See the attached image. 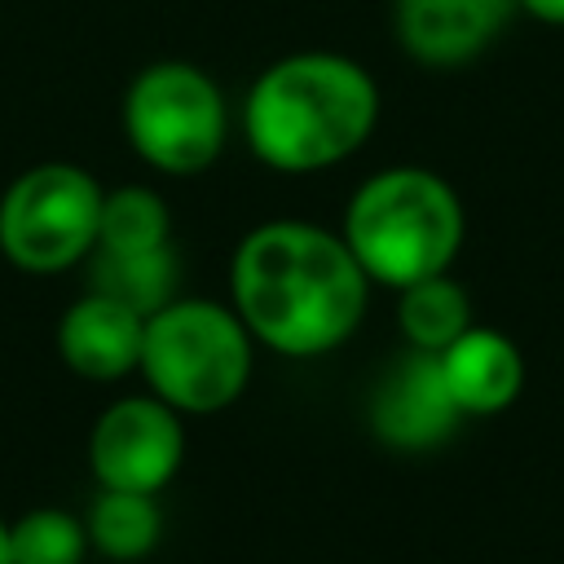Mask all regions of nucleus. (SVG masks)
<instances>
[{"label":"nucleus","mask_w":564,"mask_h":564,"mask_svg":"<svg viewBox=\"0 0 564 564\" xmlns=\"http://www.w3.org/2000/svg\"><path fill=\"white\" fill-rule=\"evenodd\" d=\"M370 278L339 229L313 220H264L229 256V308L256 348L291 361L326 357L348 344L366 317Z\"/></svg>","instance_id":"1"},{"label":"nucleus","mask_w":564,"mask_h":564,"mask_svg":"<svg viewBox=\"0 0 564 564\" xmlns=\"http://www.w3.org/2000/svg\"><path fill=\"white\" fill-rule=\"evenodd\" d=\"M379 123L375 75L335 48L273 57L242 97L247 150L282 176H308L352 159Z\"/></svg>","instance_id":"2"},{"label":"nucleus","mask_w":564,"mask_h":564,"mask_svg":"<svg viewBox=\"0 0 564 564\" xmlns=\"http://www.w3.org/2000/svg\"><path fill=\"white\" fill-rule=\"evenodd\" d=\"M339 238L370 286L401 291L410 282L449 273L467 238V212L441 172L397 163L370 172L348 194Z\"/></svg>","instance_id":"3"},{"label":"nucleus","mask_w":564,"mask_h":564,"mask_svg":"<svg viewBox=\"0 0 564 564\" xmlns=\"http://www.w3.org/2000/svg\"><path fill=\"white\" fill-rule=\"evenodd\" d=\"M256 366V339L229 300L176 295L145 317L141 379L176 414H216L234 405Z\"/></svg>","instance_id":"4"},{"label":"nucleus","mask_w":564,"mask_h":564,"mask_svg":"<svg viewBox=\"0 0 564 564\" xmlns=\"http://www.w3.org/2000/svg\"><path fill=\"white\" fill-rule=\"evenodd\" d=\"M128 150L163 176H198L229 145V101L212 70L163 57L128 79L119 106Z\"/></svg>","instance_id":"5"},{"label":"nucleus","mask_w":564,"mask_h":564,"mask_svg":"<svg viewBox=\"0 0 564 564\" xmlns=\"http://www.w3.org/2000/svg\"><path fill=\"white\" fill-rule=\"evenodd\" d=\"M101 181L66 159L22 167L0 194V256L18 273L53 278L97 251Z\"/></svg>","instance_id":"6"},{"label":"nucleus","mask_w":564,"mask_h":564,"mask_svg":"<svg viewBox=\"0 0 564 564\" xmlns=\"http://www.w3.org/2000/svg\"><path fill=\"white\" fill-rule=\"evenodd\" d=\"M185 458V423L154 392L110 401L88 432V467L101 489L159 494Z\"/></svg>","instance_id":"7"},{"label":"nucleus","mask_w":564,"mask_h":564,"mask_svg":"<svg viewBox=\"0 0 564 564\" xmlns=\"http://www.w3.org/2000/svg\"><path fill=\"white\" fill-rule=\"evenodd\" d=\"M516 13V0H392V31L419 66L454 70L494 48Z\"/></svg>","instance_id":"8"},{"label":"nucleus","mask_w":564,"mask_h":564,"mask_svg":"<svg viewBox=\"0 0 564 564\" xmlns=\"http://www.w3.org/2000/svg\"><path fill=\"white\" fill-rule=\"evenodd\" d=\"M458 419L436 352H401L370 392V432L392 449H432L449 441Z\"/></svg>","instance_id":"9"},{"label":"nucleus","mask_w":564,"mask_h":564,"mask_svg":"<svg viewBox=\"0 0 564 564\" xmlns=\"http://www.w3.org/2000/svg\"><path fill=\"white\" fill-rule=\"evenodd\" d=\"M145 317L123 300L88 286L57 317V357L70 375L93 383H119L141 366Z\"/></svg>","instance_id":"10"},{"label":"nucleus","mask_w":564,"mask_h":564,"mask_svg":"<svg viewBox=\"0 0 564 564\" xmlns=\"http://www.w3.org/2000/svg\"><path fill=\"white\" fill-rule=\"evenodd\" d=\"M441 379L458 405V414H502L520 388H524V357L516 348V339H507L494 326H467L449 348L436 352Z\"/></svg>","instance_id":"11"},{"label":"nucleus","mask_w":564,"mask_h":564,"mask_svg":"<svg viewBox=\"0 0 564 564\" xmlns=\"http://www.w3.org/2000/svg\"><path fill=\"white\" fill-rule=\"evenodd\" d=\"M172 247V212L154 185H115L101 198L93 256H145Z\"/></svg>","instance_id":"12"},{"label":"nucleus","mask_w":564,"mask_h":564,"mask_svg":"<svg viewBox=\"0 0 564 564\" xmlns=\"http://www.w3.org/2000/svg\"><path fill=\"white\" fill-rule=\"evenodd\" d=\"M397 326L410 348L441 352L471 326V295L449 273L410 282L397 291Z\"/></svg>","instance_id":"13"},{"label":"nucleus","mask_w":564,"mask_h":564,"mask_svg":"<svg viewBox=\"0 0 564 564\" xmlns=\"http://www.w3.org/2000/svg\"><path fill=\"white\" fill-rule=\"evenodd\" d=\"M88 546H97L106 560L132 564L145 560L159 546L163 516L154 494H123V489H101L88 507Z\"/></svg>","instance_id":"14"},{"label":"nucleus","mask_w":564,"mask_h":564,"mask_svg":"<svg viewBox=\"0 0 564 564\" xmlns=\"http://www.w3.org/2000/svg\"><path fill=\"white\" fill-rule=\"evenodd\" d=\"M176 251H145V256H93V286L123 300L128 308H137L141 317H150L154 308H163L167 300H176Z\"/></svg>","instance_id":"15"},{"label":"nucleus","mask_w":564,"mask_h":564,"mask_svg":"<svg viewBox=\"0 0 564 564\" xmlns=\"http://www.w3.org/2000/svg\"><path fill=\"white\" fill-rule=\"evenodd\" d=\"M13 564H84L88 529L62 507H35L9 524Z\"/></svg>","instance_id":"16"},{"label":"nucleus","mask_w":564,"mask_h":564,"mask_svg":"<svg viewBox=\"0 0 564 564\" xmlns=\"http://www.w3.org/2000/svg\"><path fill=\"white\" fill-rule=\"evenodd\" d=\"M520 13L546 22V26H564V0H516Z\"/></svg>","instance_id":"17"},{"label":"nucleus","mask_w":564,"mask_h":564,"mask_svg":"<svg viewBox=\"0 0 564 564\" xmlns=\"http://www.w3.org/2000/svg\"><path fill=\"white\" fill-rule=\"evenodd\" d=\"M0 564H13V555H9V524L0 520Z\"/></svg>","instance_id":"18"}]
</instances>
